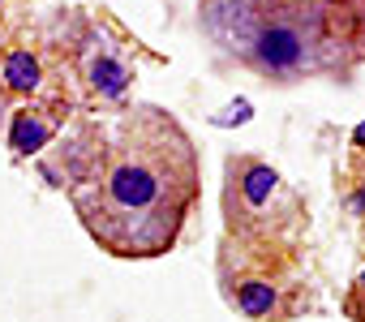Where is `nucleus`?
I'll use <instances>...</instances> for the list:
<instances>
[{"mask_svg": "<svg viewBox=\"0 0 365 322\" xmlns=\"http://www.w3.org/2000/svg\"><path fill=\"white\" fill-rule=\"evenodd\" d=\"M82 185H91L78 189L91 237L120 258H155L176 241L198 194L194 146L172 116L138 108Z\"/></svg>", "mask_w": 365, "mask_h": 322, "instance_id": "f257e3e1", "label": "nucleus"}, {"mask_svg": "<svg viewBox=\"0 0 365 322\" xmlns=\"http://www.w3.org/2000/svg\"><path fill=\"white\" fill-rule=\"evenodd\" d=\"M250 56L262 73H301L309 65V35L292 18L258 22V31L250 35Z\"/></svg>", "mask_w": 365, "mask_h": 322, "instance_id": "f03ea898", "label": "nucleus"}, {"mask_svg": "<svg viewBox=\"0 0 365 322\" xmlns=\"http://www.w3.org/2000/svg\"><path fill=\"white\" fill-rule=\"evenodd\" d=\"M52 129H56V116H52L48 108H26V112L14 116L9 146H14L18 155H31V150H39V146L52 137Z\"/></svg>", "mask_w": 365, "mask_h": 322, "instance_id": "7ed1b4c3", "label": "nucleus"}, {"mask_svg": "<svg viewBox=\"0 0 365 322\" xmlns=\"http://www.w3.org/2000/svg\"><path fill=\"white\" fill-rule=\"evenodd\" d=\"M0 82H5L9 90H22V95H35L39 82H43V69H39V56L31 48H14L5 56V65H0Z\"/></svg>", "mask_w": 365, "mask_h": 322, "instance_id": "20e7f679", "label": "nucleus"}, {"mask_svg": "<svg viewBox=\"0 0 365 322\" xmlns=\"http://www.w3.org/2000/svg\"><path fill=\"white\" fill-rule=\"evenodd\" d=\"M275 301H279V288L271 279H241L237 284V305L250 318H275Z\"/></svg>", "mask_w": 365, "mask_h": 322, "instance_id": "39448f33", "label": "nucleus"}, {"mask_svg": "<svg viewBox=\"0 0 365 322\" xmlns=\"http://www.w3.org/2000/svg\"><path fill=\"white\" fill-rule=\"evenodd\" d=\"M91 86H95L103 99H116V95H125V86H129V69H125L116 56L99 52V56H91Z\"/></svg>", "mask_w": 365, "mask_h": 322, "instance_id": "423d86ee", "label": "nucleus"}]
</instances>
